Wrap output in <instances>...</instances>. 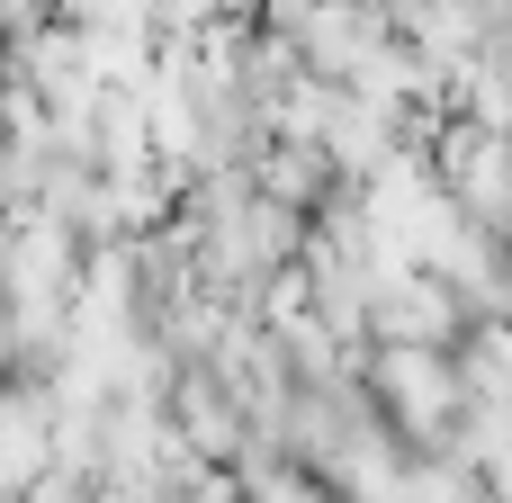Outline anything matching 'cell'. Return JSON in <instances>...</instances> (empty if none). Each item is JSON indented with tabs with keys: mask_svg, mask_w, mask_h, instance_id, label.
<instances>
[{
	"mask_svg": "<svg viewBox=\"0 0 512 503\" xmlns=\"http://www.w3.org/2000/svg\"><path fill=\"white\" fill-rule=\"evenodd\" d=\"M387 387H396V414L405 423H441L459 396H450V369L432 351H387Z\"/></svg>",
	"mask_w": 512,
	"mask_h": 503,
	"instance_id": "obj_1",
	"label": "cell"
}]
</instances>
